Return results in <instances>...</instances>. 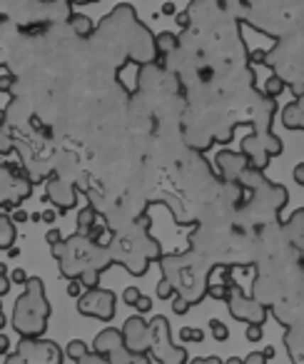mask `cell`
Segmentation results:
<instances>
[{"mask_svg":"<svg viewBox=\"0 0 304 364\" xmlns=\"http://www.w3.org/2000/svg\"><path fill=\"white\" fill-rule=\"evenodd\" d=\"M90 38H95V46L102 50V58L117 55L122 60L137 63V65L158 63L155 36L137 21L130 6H117L110 16L102 18V23Z\"/></svg>","mask_w":304,"mask_h":364,"instance_id":"6da1fadb","label":"cell"},{"mask_svg":"<svg viewBox=\"0 0 304 364\" xmlns=\"http://www.w3.org/2000/svg\"><path fill=\"white\" fill-rule=\"evenodd\" d=\"M150 225L152 220L145 213L140 218L130 220L117 232H112L110 242H107L110 262L125 267L132 277H142L150 269V264L158 262L165 255L160 242L150 235Z\"/></svg>","mask_w":304,"mask_h":364,"instance_id":"7a4b0ae2","label":"cell"},{"mask_svg":"<svg viewBox=\"0 0 304 364\" xmlns=\"http://www.w3.org/2000/svg\"><path fill=\"white\" fill-rule=\"evenodd\" d=\"M158 264L163 269V279H168L178 297H183L190 307L202 302L207 294L210 272L215 267L212 259L195 252V250H188V252L178 255H163Z\"/></svg>","mask_w":304,"mask_h":364,"instance_id":"3957f363","label":"cell"},{"mask_svg":"<svg viewBox=\"0 0 304 364\" xmlns=\"http://www.w3.org/2000/svg\"><path fill=\"white\" fill-rule=\"evenodd\" d=\"M53 257L60 264L63 277L67 279H77L82 272H105V269L112 267L110 255H107V247L87 240L85 235H72V237H63V242H58L55 247H50Z\"/></svg>","mask_w":304,"mask_h":364,"instance_id":"277c9868","label":"cell"},{"mask_svg":"<svg viewBox=\"0 0 304 364\" xmlns=\"http://www.w3.org/2000/svg\"><path fill=\"white\" fill-rule=\"evenodd\" d=\"M50 299L45 294V284L40 277H28L23 294L16 299L11 324L21 339H38L45 334L48 322H50Z\"/></svg>","mask_w":304,"mask_h":364,"instance_id":"5b68a950","label":"cell"},{"mask_svg":"<svg viewBox=\"0 0 304 364\" xmlns=\"http://www.w3.org/2000/svg\"><path fill=\"white\" fill-rule=\"evenodd\" d=\"M252 58L262 65L272 68L284 85H292L294 97H302V38L297 33H284L277 38L272 50H254Z\"/></svg>","mask_w":304,"mask_h":364,"instance_id":"8992f818","label":"cell"},{"mask_svg":"<svg viewBox=\"0 0 304 364\" xmlns=\"http://www.w3.org/2000/svg\"><path fill=\"white\" fill-rule=\"evenodd\" d=\"M147 357L160 364H188L190 359L188 349L173 342V329L163 314L147 322Z\"/></svg>","mask_w":304,"mask_h":364,"instance_id":"52a82bcc","label":"cell"},{"mask_svg":"<svg viewBox=\"0 0 304 364\" xmlns=\"http://www.w3.org/2000/svg\"><path fill=\"white\" fill-rule=\"evenodd\" d=\"M33 193V182L28 180L26 170L11 162L0 160V208L11 213L21 203H26Z\"/></svg>","mask_w":304,"mask_h":364,"instance_id":"ba28073f","label":"cell"},{"mask_svg":"<svg viewBox=\"0 0 304 364\" xmlns=\"http://www.w3.org/2000/svg\"><path fill=\"white\" fill-rule=\"evenodd\" d=\"M63 349L53 339H21L3 364H63Z\"/></svg>","mask_w":304,"mask_h":364,"instance_id":"9c48e42d","label":"cell"},{"mask_svg":"<svg viewBox=\"0 0 304 364\" xmlns=\"http://www.w3.org/2000/svg\"><path fill=\"white\" fill-rule=\"evenodd\" d=\"M227 289H229V292H227V299H224V302H227L229 314H232L237 322L259 324V327L267 322L269 309L264 307V304H259L252 294L244 292V287L237 282V279H232V282L227 284Z\"/></svg>","mask_w":304,"mask_h":364,"instance_id":"30bf717a","label":"cell"},{"mask_svg":"<svg viewBox=\"0 0 304 364\" xmlns=\"http://www.w3.org/2000/svg\"><path fill=\"white\" fill-rule=\"evenodd\" d=\"M115 292L102 287H92L77 297V312L82 317H92V319H102V322H110L115 317Z\"/></svg>","mask_w":304,"mask_h":364,"instance_id":"8fae6325","label":"cell"},{"mask_svg":"<svg viewBox=\"0 0 304 364\" xmlns=\"http://www.w3.org/2000/svg\"><path fill=\"white\" fill-rule=\"evenodd\" d=\"M43 200L55 205L60 213H67V210H72L77 205V188L72 182L63 180V177L50 175L45 180V198Z\"/></svg>","mask_w":304,"mask_h":364,"instance_id":"7c38bea8","label":"cell"},{"mask_svg":"<svg viewBox=\"0 0 304 364\" xmlns=\"http://www.w3.org/2000/svg\"><path fill=\"white\" fill-rule=\"evenodd\" d=\"M122 347L130 354H147V319L142 314H132L120 329Z\"/></svg>","mask_w":304,"mask_h":364,"instance_id":"4fadbf2b","label":"cell"},{"mask_svg":"<svg viewBox=\"0 0 304 364\" xmlns=\"http://www.w3.org/2000/svg\"><path fill=\"white\" fill-rule=\"evenodd\" d=\"M215 167L219 172V180L227 182V185H237V177L244 172L247 165V157L242 152H232V150H219L215 157Z\"/></svg>","mask_w":304,"mask_h":364,"instance_id":"5bb4252c","label":"cell"},{"mask_svg":"<svg viewBox=\"0 0 304 364\" xmlns=\"http://www.w3.org/2000/svg\"><path fill=\"white\" fill-rule=\"evenodd\" d=\"M282 342H284V349H287L289 362H292V364H304V327H302V324L287 327Z\"/></svg>","mask_w":304,"mask_h":364,"instance_id":"9a60e30c","label":"cell"},{"mask_svg":"<svg viewBox=\"0 0 304 364\" xmlns=\"http://www.w3.org/2000/svg\"><path fill=\"white\" fill-rule=\"evenodd\" d=\"M284 240L292 245L294 250L302 252L304 250V210H297L292 218H287V223L282 225Z\"/></svg>","mask_w":304,"mask_h":364,"instance_id":"2e32d148","label":"cell"},{"mask_svg":"<svg viewBox=\"0 0 304 364\" xmlns=\"http://www.w3.org/2000/svg\"><path fill=\"white\" fill-rule=\"evenodd\" d=\"M117 349H122V334H120V329L107 327V329H102V332H97L95 342H92V352L102 354V357H110V354L117 352Z\"/></svg>","mask_w":304,"mask_h":364,"instance_id":"e0dca14e","label":"cell"},{"mask_svg":"<svg viewBox=\"0 0 304 364\" xmlns=\"http://www.w3.org/2000/svg\"><path fill=\"white\" fill-rule=\"evenodd\" d=\"M304 97H294L292 102H287V107L282 110V125L287 130H302L304 127V110H302Z\"/></svg>","mask_w":304,"mask_h":364,"instance_id":"ac0fdd59","label":"cell"},{"mask_svg":"<svg viewBox=\"0 0 304 364\" xmlns=\"http://www.w3.org/2000/svg\"><path fill=\"white\" fill-rule=\"evenodd\" d=\"M18 240V230L11 220V213H0V250H11Z\"/></svg>","mask_w":304,"mask_h":364,"instance_id":"d6986e66","label":"cell"},{"mask_svg":"<svg viewBox=\"0 0 304 364\" xmlns=\"http://www.w3.org/2000/svg\"><path fill=\"white\" fill-rule=\"evenodd\" d=\"M67 28H70V33L75 38H90L92 33H95L92 21L87 16H82V13H70V18H67Z\"/></svg>","mask_w":304,"mask_h":364,"instance_id":"ffe728a7","label":"cell"},{"mask_svg":"<svg viewBox=\"0 0 304 364\" xmlns=\"http://www.w3.org/2000/svg\"><path fill=\"white\" fill-rule=\"evenodd\" d=\"M178 48H180V38L175 36V33L165 31V33H160V36H155V50H158V60L173 55Z\"/></svg>","mask_w":304,"mask_h":364,"instance_id":"44dd1931","label":"cell"},{"mask_svg":"<svg viewBox=\"0 0 304 364\" xmlns=\"http://www.w3.org/2000/svg\"><path fill=\"white\" fill-rule=\"evenodd\" d=\"M97 220H100V218H97L95 210H92L90 205H85V208L77 213V230H75V232L77 235H87V230H90L92 225L97 223Z\"/></svg>","mask_w":304,"mask_h":364,"instance_id":"7402d4cb","label":"cell"},{"mask_svg":"<svg viewBox=\"0 0 304 364\" xmlns=\"http://www.w3.org/2000/svg\"><path fill=\"white\" fill-rule=\"evenodd\" d=\"M284 90H287V85H284L282 77H277L274 73L264 80V85H262V95H267V97H277V95H282Z\"/></svg>","mask_w":304,"mask_h":364,"instance_id":"603a6c76","label":"cell"},{"mask_svg":"<svg viewBox=\"0 0 304 364\" xmlns=\"http://www.w3.org/2000/svg\"><path fill=\"white\" fill-rule=\"evenodd\" d=\"M11 152H16V135L0 122V157L11 155Z\"/></svg>","mask_w":304,"mask_h":364,"instance_id":"cb8c5ba5","label":"cell"},{"mask_svg":"<svg viewBox=\"0 0 304 364\" xmlns=\"http://www.w3.org/2000/svg\"><path fill=\"white\" fill-rule=\"evenodd\" d=\"M87 352H90V349H87V344L82 342V339H72V342H67V347L63 349V357H67V359H72V362H77V359L85 357Z\"/></svg>","mask_w":304,"mask_h":364,"instance_id":"d4e9b609","label":"cell"},{"mask_svg":"<svg viewBox=\"0 0 304 364\" xmlns=\"http://www.w3.org/2000/svg\"><path fill=\"white\" fill-rule=\"evenodd\" d=\"M210 334H212L217 342H227L229 339V329H227V324L224 322H219V319H210Z\"/></svg>","mask_w":304,"mask_h":364,"instance_id":"484cf974","label":"cell"},{"mask_svg":"<svg viewBox=\"0 0 304 364\" xmlns=\"http://www.w3.org/2000/svg\"><path fill=\"white\" fill-rule=\"evenodd\" d=\"M227 284L222 282H207V294L205 297H212V299H219V302H224L227 299Z\"/></svg>","mask_w":304,"mask_h":364,"instance_id":"4316f807","label":"cell"},{"mask_svg":"<svg viewBox=\"0 0 304 364\" xmlns=\"http://www.w3.org/2000/svg\"><path fill=\"white\" fill-rule=\"evenodd\" d=\"M180 339H183L185 344H188V342H202L205 332H202V329H195V327H183V329H180Z\"/></svg>","mask_w":304,"mask_h":364,"instance_id":"83f0119b","label":"cell"},{"mask_svg":"<svg viewBox=\"0 0 304 364\" xmlns=\"http://www.w3.org/2000/svg\"><path fill=\"white\" fill-rule=\"evenodd\" d=\"M77 279H80V282H82V287H85V289L100 287V272H95V269H90V272H82Z\"/></svg>","mask_w":304,"mask_h":364,"instance_id":"f1b7e54d","label":"cell"},{"mask_svg":"<svg viewBox=\"0 0 304 364\" xmlns=\"http://www.w3.org/2000/svg\"><path fill=\"white\" fill-rule=\"evenodd\" d=\"M75 364H110V359L102 357V354H97V352H92V349H90V352H87L85 357L77 359Z\"/></svg>","mask_w":304,"mask_h":364,"instance_id":"f546056e","label":"cell"},{"mask_svg":"<svg viewBox=\"0 0 304 364\" xmlns=\"http://www.w3.org/2000/svg\"><path fill=\"white\" fill-rule=\"evenodd\" d=\"M244 337H247V342H262L264 329L259 327V324H247V329H244Z\"/></svg>","mask_w":304,"mask_h":364,"instance_id":"4dcf8cb0","label":"cell"},{"mask_svg":"<svg viewBox=\"0 0 304 364\" xmlns=\"http://www.w3.org/2000/svg\"><path fill=\"white\" fill-rule=\"evenodd\" d=\"M16 87V75L13 73H0V92H13Z\"/></svg>","mask_w":304,"mask_h":364,"instance_id":"1f68e13d","label":"cell"},{"mask_svg":"<svg viewBox=\"0 0 304 364\" xmlns=\"http://www.w3.org/2000/svg\"><path fill=\"white\" fill-rule=\"evenodd\" d=\"M140 289L137 287H125L122 289V302L127 304V307H135V302H137V297H140Z\"/></svg>","mask_w":304,"mask_h":364,"instance_id":"d6a6232c","label":"cell"},{"mask_svg":"<svg viewBox=\"0 0 304 364\" xmlns=\"http://www.w3.org/2000/svg\"><path fill=\"white\" fill-rule=\"evenodd\" d=\"M158 297H160V299H165V302L175 297V292H173V287H170L168 279H160V282H158Z\"/></svg>","mask_w":304,"mask_h":364,"instance_id":"836d02e7","label":"cell"},{"mask_svg":"<svg viewBox=\"0 0 304 364\" xmlns=\"http://www.w3.org/2000/svg\"><path fill=\"white\" fill-rule=\"evenodd\" d=\"M85 292V287H82L80 279H67V297H80V294Z\"/></svg>","mask_w":304,"mask_h":364,"instance_id":"e575fe53","label":"cell"},{"mask_svg":"<svg viewBox=\"0 0 304 364\" xmlns=\"http://www.w3.org/2000/svg\"><path fill=\"white\" fill-rule=\"evenodd\" d=\"M135 309H137V314H147L152 309V299L147 297V294H140L135 302Z\"/></svg>","mask_w":304,"mask_h":364,"instance_id":"d590c367","label":"cell"},{"mask_svg":"<svg viewBox=\"0 0 304 364\" xmlns=\"http://www.w3.org/2000/svg\"><path fill=\"white\" fill-rule=\"evenodd\" d=\"M8 277H11V284H23V287H26V282H28V272H26V269H21V267L13 269Z\"/></svg>","mask_w":304,"mask_h":364,"instance_id":"8d00e7d4","label":"cell"},{"mask_svg":"<svg viewBox=\"0 0 304 364\" xmlns=\"http://www.w3.org/2000/svg\"><path fill=\"white\" fill-rule=\"evenodd\" d=\"M173 312L175 314H188L190 312V304L185 302L183 297H178V294H175V297H173Z\"/></svg>","mask_w":304,"mask_h":364,"instance_id":"74e56055","label":"cell"},{"mask_svg":"<svg viewBox=\"0 0 304 364\" xmlns=\"http://www.w3.org/2000/svg\"><path fill=\"white\" fill-rule=\"evenodd\" d=\"M242 364H267V359H264L262 352H249L247 357L242 359Z\"/></svg>","mask_w":304,"mask_h":364,"instance_id":"f35d334b","label":"cell"},{"mask_svg":"<svg viewBox=\"0 0 304 364\" xmlns=\"http://www.w3.org/2000/svg\"><path fill=\"white\" fill-rule=\"evenodd\" d=\"M45 242H48V247H55L58 242H63V235H60V230H48V235H45Z\"/></svg>","mask_w":304,"mask_h":364,"instance_id":"ab89813d","label":"cell"},{"mask_svg":"<svg viewBox=\"0 0 304 364\" xmlns=\"http://www.w3.org/2000/svg\"><path fill=\"white\" fill-rule=\"evenodd\" d=\"M11 277H8V274H0V297H6L8 292H11Z\"/></svg>","mask_w":304,"mask_h":364,"instance_id":"60d3db41","label":"cell"},{"mask_svg":"<svg viewBox=\"0 0 304 364\" xmlns=\"http://www.w3.org/2000/svg\"><path fill=\"white\" fill-rule=\"evenodd\" d=\"M0 354H11V337L0 332Z\"/></svg>","mask_w":304,"mask_h":364,"instance_id":"b9f144b4","label":"cell"},{"mask_svg":"<svg viewBox=\"0 0 304 364\" xmlns=\"http://www.w3.org/2000/svg\"><path fill=\"white\" fill-rule=\"evenodd\" d=\"M11 220H13V225H16V223H28V220H31V215L23 213V210H16V213L11 215Z\"/></svg>","mask_w":304,"mask_h":364,"instance_id":"7bdbcfd3","label":"cell"},{"mask_svg":"<svg viewBox=\"0 0 304 364\" xmlns=\"http://www.w3.org/2000/svg\"><path fill=\"white\" fill-rule=\"evenodd\" d=\"M294 182H297L299 188H304V165L294 167Z\"/></svg>","mask_w":304,"mask_h":364,"instance_id":"ee69618b","label":"cell"},{"mask_svg":"<svg viewBox=\"0 0 304 364\" xmlns=\"http://www.w3.org/2000/svg\"><path fill=\"white\" fill-rule=\"evenodd\" d=\"M190 364H222L219 357H200V359H192Z\"/></svg>","mask_w":304,"mask_h":364,"instance_id":"f6af8a7d","label":"cell"},{"mask_svg":"<svg viewBox=\"0 0 304 364\" xmlns=\"http://www.w3.org/2000/svg\"><path fill=\"white\" fill-rule=\"evenodd\" d=\"M40 220H43V223H48V225H53L58 220V213H55V210H45V213L40 215Z\"/></svg>","mask_w":304,"mask_h":364,"instance_id":"bcb514c9","label":"cell"},{"mask_svg":"<svg viewBox=\"0 0 304 364\" xmlns=\"http://www.w3.org/2000/svg\"><path fill=\"white\" fill-rule=\"evenodd\" d=\"M8 327V317H6V312H0V332Z\"/></svg>","mask_w":304,"mask_h":364,"instance_id":"7dc6e473","label":"cell"},{"mask_svg":"<svg viewBox=\"0 0 304 364\" xmlns=\"http://www.w3.org/2000/svg\"><path fill=\"white\" fill-rule=\"evenodd\" d=\"M262 354H264V359H267V362H269V359H272V357H274V349H272V347H267V349H264V352H262Z\"/></svg>","mask_w":304,"mask_h":364,"instance_id":"c3c4849f","label":"cell"},{"mask_svg":"<svg viewBox=\"0 0 304 364\" xmlns=\"http://www.w3.org/2000/svg\"><path fill=\"white\" fill-rule=\"evenodd\" d=\"M8 255H11V257H18V255H21V250H18V247H16V245H13V247H11V250H8Z\"/></svg>","mask_w":304,"mask_h":364,"instance_id":"681fc988","label":"cell"},{"mask_svg":"<svg viewBox=\"0 0 304 364\" xmlns=\"http://www.w3.org/2000/svg\"><path fill=\"white\" fill-rule=\"evenodd\" d=\"M222 364H242V359H239V357H229L227 362H222Z\"/></svg>","mask_w":304,"mask_h":364,"instance_id":"f907efd6","label":"cell"},{"mask_svg":"<svg viewBox=\"0 0 304 364\" xmlns=\"http://www.w3.org/2000/svg\"><path fill=\"white\" fill-rule=\"evenodd\" d=\"M163 13H175V6H173V3H168V6H163Z\"/></svg>","mask_w":304,"mask_h":364,"instance_id":"816d5d0a","label":"cell"},{"mask_svg":"<svg viewBox=\"0 0 304 364\" xmlns=\"http://www.w3.org/2000/svg\"><path fill=\"white\" fill-rule=\"evenodd\" d=\"M0 274H8V264L6 262H0Z\"/></svg>","mask_w":304,"mask_h":364,"instance_id":"f5cc1de1","label":"cell"},{"mask_svg":"<svg viewBox=\"0 0 304 364\" xmlns=\"http://www.w3.org/2000/svg\"><path fill=\"white\" fill-rule=\"evenodd\" d=\"M0 312H3V302H0Z\"/></svg>","mask_w":304,"mask_h":364,"instance_id":"db71d44e","label":"cell"}]
</instances>
